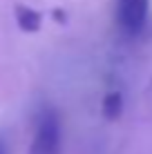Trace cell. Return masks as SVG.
Returning <instances> with one entry per match:
<instances>
[{
	"instance_id": "obj_1",
	"label": "cell",
	"mask_w": 152,
	"mask_h": 154,
	"mask_svg": "<svg viewBox=\"0 0 152 154\" xmlns=\"http://www.w3.org/2000/svg\"><path fill=\"white\" fill-rule=\"evenodd\" d=\"M63 147V123L60 114L51 103L38 105L34 114V136L27 154H60Z\"/></svg>"
},
{
	"instance_id": "obj_4",
	"label": "cell",
	"mask_w": 152,
	"mask_h": 154,
	"mask_svg": "<svg viewBox=\"0 0 152 154\" xmlns=\"http://www.w3.org/2000/svg\"><path fill=\"white\" fill-rule=\"evenodd\" d=\"M123 114V94L121 92H107L103 98V116L107 121H114Z\"/></svg>"
},
{
	"instance_id": "obj_2",
	"label": "cell",
	"mask_w": 152,
	"mask_h": 154,
	"mask_svg": "<svg viewBox=\"0 0 152 154\" xmlns=\"http://www.w3.org/2000/svg\"><path fill=\"white\" fill-rule=\"evenodd\" d=\"M116 25L125 36H139L148 25L150 0H116Z\"/></svg>"
},
{
	"instance_id": "obj_5",
	"label": "cell",
	"mask_w": 152,
	"mask_h": 154,
	"mask_svg": "<svg viewBox=\"0 0 152 154\" xmlns=\"http://www.w3.org/2000/svg\"><path fill=\"white\" fill-rule=\"evenodd\" d=\"M0 154H7V143H5L2 136H0Z\"/></svg>"
},
{
	"instance_id": "obj_3",
	"label": "cell",
	"mask_w": 152,
	"mask_h": 154,
	"mask_svg": "<svg viewBox=\"0 0 152 154\" xmlns=\"http://www.w3.org/2000/svg\"><path fill=\"white\" fill-rule=\"evenodd\" d=\"M16 23L23 31L27 34H36L43 25V16L40 11H36L34 7H27V5H16Z\"/></svg>"
}]
</instances>
